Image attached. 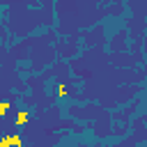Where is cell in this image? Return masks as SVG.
I'll return each mask as SVG.
<instances>
[{
	"label": "cell",
	"mask_w": 147,
	"mask_h": 147,
	"mask_svg": "<svg viewBox=\"0 0 147 147\" xmlns=\"http://www.w3.org/2000/svg\"><path fill=\"white\" fill-rule=\"evenodd\" d=\"M9 145H11V136H7V138L0 140V147H9Z\"/></svg>",
	"instance_id": "3"
},
{
	"label": "cell",
	"mask_w": 147,
	"mask_h": 147,
	"mask_svg": "<svg viewBox=\"0 0 147 147\" xmlns=\"http://www.w3.org/2000/svg\"><path fill=\"white\" fill-rule=\"evenodd\" d=\"M28 117H30V113H25V110H23V113H18V117H16V126L25 124V122H28Z\"/></svg>",
	"instance_id": "1"
},
{
	"label": "cell",
	"mask_w": 147,
	"mask_h": 147,
	"mask_svg": "<svg viewBox=\"0 0 147 147\" xmlns=\"http://www.w3.org/2000/svg\"><path fill=\"white\" fill-rule=\"evenodd\" d=\"M7 110H9V101H0V117H2Z\"/></svg>",
	"instance_id": "2"
}]
</instances>
